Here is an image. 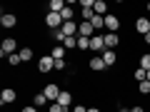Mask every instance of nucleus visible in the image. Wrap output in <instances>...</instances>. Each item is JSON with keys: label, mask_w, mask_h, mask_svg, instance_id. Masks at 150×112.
<instances>
[{"label": "nucleus", "mask_w": 150, "mask_h": 112, "mask_svg": "<svg viewBox=\"0 0 150 112\" xmlns=\"http://www.w3.org/2000/svg\"><path fill=\"white\" fill-rule=\"evenodd\" d=\"M45 25L53 27V30H60L63 27V18H60V13H45Z\"/></svg>", "instance_id": "obj_1"}, {"label": "nucleus", "mask_w": 150, "mask_h": 112, "mask_svg": "<svg viewBox=\"0 0 150 112\" xmlns=\"http://www.w3.org/2000/svg\"><path fill=\"white\" fill-rule=\"evenodd\" d=\"M38 70H40V72H50V70H55V57L53 55H43V57H40V62H38Z\"/></svg>", "instance_id": "obj_2"}, {"label": "nucleus", "mask_w": 150, "mask_h": 112, "mask_svg": "<svg viewBox=\"0 0 150 112\" xmlns=\"http://www.w3.org/2000/svg\"><path fill=\"white\" fill-rule=\"evenodd\" d=\"M15 48H18V43L15 40H13V37H5V40H3V48H0V55H3V57H10V55H15Z\"/></svg>", "instance_id": "obj_3"}, {"label": "nucleus", "mask_w": 150, "mask_h": 112, "mask_svg": "<svg viewBox=\"0 0 150 112\" xmlns=\"http://www.w3.org/2000/svg\"><path fill=\"white\" fill-rule=\"evenodd\" d=\"M95 35V30H93V25L88 20H83L80 25H78V37H93Z\"/></svg>", "instance_id": "obj_4"}, {"label": "nucleus", "mask_w": 150, "mask_h": 112, "mask_svg": "<svg viewBox=\"0 0 150 112\" xmlns=\"http://www.w3.org/2000/svg\"><path fill=\"white\" fill-rule=\"evenodd\" d=\"M103 40H105V50H112V48H118V43H120L118 32H105V35H103Z\"/></svg>", "instance_id": "obj_5"}, {"label": "nucleus", "mask_w": 150, "mask_h": 112, "mask_svg": "<svg viewBox=\"0 0 150 112\" xmlns=\"http://www.w3.org/2000/svg\"><path fill=\"white\" fill-rule=\"evenodd\" d=\"M43 92H45V97H48L50 102H58V97H60V92H63V90H60L58 85H45Z\"/></svg>", "instance_id": "obj_6"}, {"label": "nucleus", "mask_w": 150, "mask_h": 112, "mask_svg": "<svg viewBox=\"0 0 150 112\" xmlns=\"http://www.w3.org/2000/svg\"><path fill=\"white\" fill-rule=\"evenodd\" d=\"M90 50H95V52H105V40H103V35H93L90 37Z\"/></svg>", "instance_id": "obj_7"}, {"label": "nucleus", "mask_w": 150, "mask_h": 112, "mask_svg": "<svg viewBox=\"0 0 150 112\" xmlns=\"http://www.w3.org/2000/svg\"><path fill=\"white\" fill-rule=\"evenodd\" d=\"M105 27H108V32H118V30H120L118 15H105Z\"/></svg>", "instance_id": "obj_8"}, {"label": "nucleus", "mask_w": 150, "mask_h": 112, "mask_svg": "<svg viewBox=\"0 0 150 112\" xmlns=\"http://www.w3.org/2000/svg\"><path fill=\"white\" fill-rule=\"evenodd\" d=\"M15 97H18V92L13 90V87H5L3 95H0V102H3V105H10V102H15Z\"/></svg>", "instance_id": "obj_9"}, {"label": "nucleus", "mask_w": 150, "mask_h": 112, "mask_svg": "<svg viewBox=\"0 0 150 112\" xmlns=\"http://www.w3.org/2000/svg\"><path fill=\"white\" fill-rule=\"evenodd\" d=\"M60 32H63L65 37H75V35H78V25H75L73 20H70V22H63V27H60Z\"/></svg>", "instance_id": "obj_10"}, {"label": "nucleus", "mask_w": 150, "mask_h": 112, "mask_svg": "<svg viewBox=\"0 0 150 112\" xmlns=\"http://www.w3.org/2000/svg\"><path fill=\"white\" fill-rule=\"evenodd\" d=\"M100 57H103V62H105V67H112V65L118 62V55H115V50H105Z\"/></svg>", "instance_id": "obj_11"}, {"label": "nucleus", "mask_w": 150, "mask_h": 112, "mask_svg": "<svg viewBox=\"0 0 150 112\" xmlns=\"http://www.w3.org/2000/svg\"><path fill=\"white\" fill-rule=\"evenodd\" d=\"M0 25H3V27H15V25H18V18L13 15V13H3V18H0Z\"/></svg>", "instance_id": "obj_12"}, {"label": "nucleus", "mask_w": 150, "mask_h": 112, "mask_svg": "<svg viewBox=\"0 0 150 112\" xmlns=\"http://www.w3.org/2000/svg\"><path fill=\"white\" fill-rule=\"evenodd\" d=\"M135 30H138L140 35H148V32H150V20H148V18H138V22H135Z\"/></svg>", "instance_id": "obj_13"}, {"label": "nucleus", "mask_w": 150, "mask_h": 112, "mask_svg": "<svg viewBox=\"0 0 150 112\" xmlns=\"http://www.w3.org/2000/svg\"><path fill=\"white\" fill-rule=\"evenodd\" d=\"M58 105H63L65 110H68V107L73 105V95H70L68 90H63V92H60V97H58Z\"/></svg>", "instance_id": "obj_14"}, {"label": "nucleus", "mask_w": 150, "mask_h": 112, "mask_svg": "<svg viewBox=\"0 0 150 112\" xmlns=\"http://www.w3.org/2000/svg\"><path fill=\"white\" fill-rule=\"evenodd\" d=\"M48 8H50V13H63L68 5H65L63 0H50V3H48Z\"/></svg>", "instance_id": "obj_15"}, {"label": "nucleus", "mask_w": 150, "mask_h": 112, "mask_svg": "<svg viewBox=\"0 0 150 112\" xmlns=\"http://www.w3.org/2000/svg\"><path fill=\"white\" fill-rule=\"evenodd\" d=\"M88 67H90V70H95V72H100V70H105V62H103V57H93Z\"/></svg>", "instance_id": "obj_16"}, {"label": "nucleus", "mask_w": 150, "mask_h": 112, "mask_svg": "<svg viewBox=\"0 0 150 112\" xmlns=\"http://www.w3.org/2000/svg\"><path fill=\"white\" fill-rule=\"evenodd\" d=\"M90 25H93V30H103V27H105V18L103 15H95L90 20Z\"/></svg>", "instance_id": "obj_17"}, {"label": "nucleus", "mask_w": 150, "mask_h": 112, "mask_svg": "<svg viewBox=\"0 0 150 112\" xmlns=\"http://www.w3.org/2000/svg\"><path fill=\"white\" fill-rule=\"evenodd\" d=\"M93 10H95V15H103V18H105V10H108V5L103 3V0H95V8H93Z\"/></svg>", "instance_id": "obj_18"}, {"label": "nucleus", "mask_w": 150, "mask_h": 112, "mask_svg": "<svg viewBox=\"0 0 150 112\" xmlns=\"http://www.w3.org/2000/svg\"><path fill=\"white\" fill-rule=\"evenodd\" d=\"M33 102H35V107H43V105H48V97H45V92H38V95H35V100H33Z\"/></svg>", "instance_id": "obj_19"}, {"label": "nucleus", "mask_w": 150, "mask_h": 112, "mask_svg": "<svg viewBox=\"0 0 150 112\" xmlns=\"http://www.w3.org/2000/svg\"><path fill=\"white\" fill-rule=\"evenodd\" d=\"M80 13H83V20H88V22L95 18V10H93V8H80Z\"/></svg>", "instance_id": "obj_20"}, {"label": "nucleus", "mask_w": 150, "mask_h": 112, "mask_svg": "<svg viewBox=\"0 0 150 112\" xmlns=\"http://www.w3.org/2000/svg\"><path fill=\"white\" fill-rule=\"evenodd\" d=\"M18 55H20V60H23V62H28V60H33V50H30V48H23V50H20Z\"/></svg>", "instance_id": "obj_21"}, {"label": "nucleus", "mask_w": 150, "mask_h": 112, "mask_svg": "<svg viewBox=\"0 0 150 112\" xmlns=\"http://www.w3.org/2000/svg\"><path fill=\"white\" fill-rule=\"evenodd\" d=\"M78 50H90V37H78Z\"/></svg>", "instance_id": "obj_22"}, {"label": "nucleus", "mask_w": 150, "mask_h": 112, "mask_svg": "<svg viewBox=\"0 0 150 112\" xmlns=\"http://www.w3.org/2000/svg\"><path fill=\"white\" fill-rule=\"evenodd\" d=\"M135 80H138V82H145V80H148V70L138 67V70H135Z\"/></svg>", "instance_id": "obj_23"}, {"label": "nucleus", "mask_w": 150, "mask_h": 112, "mask_svg": "<svg viewBox=\"0 0 150 112\" xmlns=\"http://www.w3.org/2000/svg\"><path fill=\"white\" fill-rule=\"evenodd\" d=\"M50 55H53L55 60H65V48H53V52H50Z\"/></svg>", "instance_id": "obj_24"}, {"label": "nucleus", "mask_w": 150, "mask_h": 112, "mask_svg": "<svg viewBox=\"0 0 150 112\" xmlns=\"http://www.w3.org/2000/svg\"><path fill=\"white\" fill-rule=\"evenodd\" d=\"M60 18H63V22H70L73 20V8H65V10L60 13Z\"/></svg>", "instance_id": "obj_25"}, {"label": "nucleus", "mask_w": 150, "mask_h": 112, "mask_svg": "<svg viewBox=\"0 0 150 112\" xmlns=\"http://www.w3.org/2000/svg\"><path fill=\"white\" fill-rule=\"evenodd\" d=\"M140 67H143V70H150V52H145L143 57H140Z\"/></svg>", "instance_id": "obj_26"}, {"label": "nucleus", "mask_w": 150, "mask_h": 112, "mask_svg": "<svg viewBox=\"0 0 150 112\" xmlns=\"http://www.w3.org/2000/svg\"><path fill=\"white\" fill-rule=\"evenodd\" d=\"M63 48H78V37H65Z\"/></svg>", "instance_id": "obj_27"}, {"label": "nucleus", "mask_w": 150, "mask_h": 112, "mask_svg": "<svg viewBox=\"0 0 150 112\" xmlns=\"http://www.w3.org/2000/svg\"><path fill=\"white\" fill-rule=\"evenodd\" d=\"M138 90H140V95H148V92H150V82H148V80H145V82H140V85H138Z\"/></svg>", "instance_id": "obj_28"}, {"label": "nucleus", "mask_w": 150, "mask_h": 112, "mask_svg": "<svg viewBox=\"0 0 150 112\" xmlns=\"http://www.w3.org/2000/svg\"><path fill=\"white\" fill-rule=\"evenodd\" d=\"M8 62H10V65H13V67H15V65H20V62H23V60H20V55H18V52H15V55H10V57H8Z\"/></svg>", "instance_id": "obj_29"}, {"label": "nucleus", "mask_w": 150, "mask_h": 112, "mask_svg": "<svg viewBox=\"0 0 150 112\" xmlns=\"http://www.w3.org/2000/svg\"><path fill=\"white\" fill-rule=\"evenodd\" d=\"M50 112H65V107L58 105V102H50Z\"/></svg>", "instance_id": "obj_30"}, {"label": "nucleus", "mask_w": 150, "mask_h": 112, "mask_svg": "<svg viewBox=\"0 0 150 112\" xmlns=\"http://www.w3.org/2000/svg\"><path fill=\"white\" fill-rule=\"evenodd\" d=\"M53 37H55V40H60V43H65V35L60 30H53Z\"/></svg>", "instance_id": "obj_31"}, {"label": "nucleus", "mask_w": 150, "mask_h": 112, "mask_svg": "<svg viewBox=\"0 0 150 112\" xmlns=\"http://www.w3.org/2000/svg\"><path fill=\"white\" fill-rule=\"evenodd\" d=\"M80 8H95V0H83Z\"/></svg>", "instance_id": "obj_32"}, {"label": "nucleus", "mask_w": 150, "mask_h": 112, "mask_svg": "<svg viewBox=\"0 0 150 112\" xmlns=\"http://www.w3.org/2000/svg\"><path fill=\"white\" fill-rule=\"evenodd\" d=\"M55 70H65V60H55Z\"/></svg>", "instance_id": "obj_33"}, {"label": "nucleus", "mask_w": 150, "mask_h": 112, "mask_svg": "<svg viewBox=\"0 0 150 112\" xmlns=\"http://www.w3.org/2000/svg\"><path fill=\"white\" fill-rule=\"evenodd\" d=\"M73 112H88V107L85 105H78V107H73Z\"/></svg>", "instance_id": "obj_34"}, {"label": "nucleus", "mask_w": 150, "mask_h": 112, "mask_svg": "<svg viewBox=\"0 0 150 112\" xmlns=\"http://www.w3.org/2000/svg\"><path fill=\"white\" fill-rule=\"evenodd\" d=\"M23 112H38V107H23Z\"/></svg>", "instance_id": "obj_35"}, {"label": "nucleus", "mask_w": 150, "mask_h": 112, "mask_svg": "<svg viewBox=\"0 0 150 112\" xmlns=\"http://www.w3.org/2000/svg\"><path fill=\"white\" fill-rule=\"evenodd\" d=\"M130 112H145L143 107H130Z\"/></svg>", "instance_id": "obj_36"}, {"label": "nucleus", "mask_w": 150, "mask_h": 112, "mask_svg": "<svg viewBox=\"0 0 150 112\" xmlns=\"http://www.w3.org/2000/svg\"><path fill=\"white\" fill-rule=\"evenodd\" d=\"M88 112H100V110H98V107H88Z\"/></svg>", "instance_id": "obj_37"}, {"label": "nucleus", "mask_w": 150, "mask_h": 112, "mask_svg": "<svg viewBox=\"0 0 150 112\" xmlns=\"http://www.w3.org/2000/svg\"><path fill=\"white\" fill-rule=\"evenodd\" d=\"M118 112H130V107H120V110Z\"/></svg>", "instance_id": "obj_38"}, {"label": "nucleus", "mask_w": 150, "mask_h": 112, "mask_svg": "<svg viewBox=\"0 0 150 112\" xmlns=\"http://www.w3.org/2000/svg\"><path fill=\"white\" fill-rule=\"evenodd\" d=\"M145 43H148V45H150V32H148V35H145Z\"/></svg>", "instance_id": "obj_39"}, {"label": "nucleus", "mask_w": 150, "mask_h": 112, "mask_svg": "<svg viewBox=\"0 0 150 112\" xmlns=\"http://www.w3.org/2000/svg\"><path fill=\"white\" fill-rule=\"evenodd\" d=\"M148 82H150V70H148Z\"/></svg>", "instance_id": "obj_40"}, {"label": "nucleus", "mask_w": 150, "mask_h": 112, "mask_svg": "<svg viewBox=\"0 0 150 112\" xmlns=\"http://www.w3.org/2000/svg\"><path fill=\"white\" fill-rule=\"evenodd\" d=\"M108 112H118V110H108Z\"/></svg>", "instance_id": "obj_41"}, {"label": "nucleus", "mask_w": 150, "mask_h": 112, "mask_svg": "<svg viewBox=\"0 0 150 112\" xmlns=\"http://www.w3.org/2000/svg\"><path fill=\"white\" fill-rule=\"evenodd\" d=\"M148 10H150V3H148Z\"/></svg>", "instance_id": "obj_42"}]
</instances>
